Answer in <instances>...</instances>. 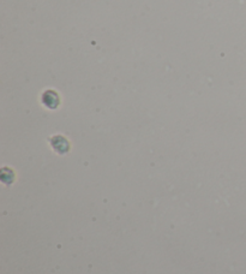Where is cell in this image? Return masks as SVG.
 Masks as SVG:
<instances>
[{"label": "cell", "mask_w": 246, "mask_h": 274, "mask_svg": "<svg viewBox=\"0 0 246 274\" xmlns=\"http://www.w3.org/2000/svg\"><path fill=\"white\" fill-rule=\"evenodd\" d=\"M51 145H52L54 151L59 154H65L70 149L69 141L63 136H53L51 138Z\"/></svg>", "instance_id": "2"}, {"label": "cell", "mask_w": 246, "mask_h": 274, "mask_svg": "<svg viewBox=\"0 0 246 274\" xmlns=\"http://www.w3.org/2000/svg\"><path fill=\"white\" fill-rule=\"evenodd\" d=\"M41 101L47 108L54 110V108L58 107L59 104H60V97H59V94L56 93V91L50 89V91H43L41 96Z\"/></svg>", "instance_id": "1"}]
</instances>
